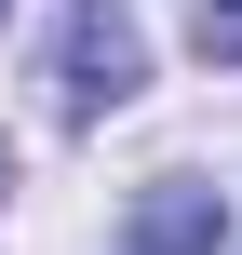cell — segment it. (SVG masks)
I'll return each mask as SVG.
<instances>
[{
	"instance_id": "7a4b0ae2",
	"label": "cell",
	"mask_w": 242,
	"mask_h": 255,
	"mask_svg": "<svg viewBox=\"0 0 242 255\" xmlns=\"http://www.w3.org/2000/svg\"><path fill=\"white\" fill-rule=\"evenodd\" d=\"M216 242V188H148L135 202V255H202Z\"/></svg>"
},
{
	"instance_id": "6da1fadb",
	"label": "cell",
	"mask_w": 242,
	"mask_h": 255,
	"mask_svg": "<svg viewBox=\"0 0 242 255\" xmlns=\"http://www.w3.org/2000/svg\"><path fill=\"white\" fill-rule=\"evenodd\" d=\"M54 67H67V121H94V108H121V94L148 81V67H135V27H121L108 0L67 13V54H54Z\"/></svg>"
},
{
	"instance_id": "3957f363",
	"label": "cell",
	"mask_w": 242,
	"mask_h": 255,
	"mask_svg": "<svg viewBox=\"0 0 242 255\" xmlns=\"http://www.w3.org/2000/svg\"><path fill=\"white\" fill-rule=\"evenodd\" d=\"M202 54H216V67H242V0H202Z\"/></svg>"
}]
</instances>
